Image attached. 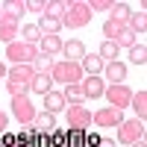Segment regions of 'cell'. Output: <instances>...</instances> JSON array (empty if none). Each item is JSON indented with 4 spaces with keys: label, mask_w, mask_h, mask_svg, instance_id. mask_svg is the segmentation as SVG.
I'll use <instances>...</instances> for the list:
<instances>
[{
    "label": "cell",
    "mask_w": 147,
    "mask_h": 147,
    "mask_svg": "<svg viewBox=\"0 0 147 147\" xmlns=\"http://www.w3.org/2000/svg\"><path fill=\"white\" fill-rule=\"evenodd\" d=\"M32 77H35L32 65H12V68L6 71V91H9L12 97H27Z\"/></svg>",
    "instance_id": "1"
},
{
    "label": "cell",
    "mask_w": 147,
    "mask_h": 147,
    "mask_svg": "<svg viewBox=\"0 0 147 147\" xmlns=\"http://www.w3.org/2000/svg\"><path fill=\"white\" fill-rule=\"evenodd\" d=\"M91 18H94V12L88 9L85 0H68V9H65V15L59 21H62V27H68V30H82V27L91 24Z\"/></svg>",
    "instance_id": "2"
},
{
    "label": "cell",
    "mask_w": 147,
    "mask_h": 147,
    "mask_svg": "<svg viewBox=\"0 0 147 147\" xmlns=\"http://www.w3.org/2000/svg\"><path fill=\"white\" fill-rule=\"evenodd\" d=\"M82 68L77 65V62H53V68H50V80H53V85L59 82V85H80L82 82Z\"/></svg>",
    "instance_id": "3"
},
{
    "label": "cell",
    "mask_w": 147,
    "mask_h": 147,
    "mask_svg": "<svg viewBox=\"0 0 147 147\" xmlns=\"http://www.w3.org/2000/svg\"><path fill=\"white\" fill-rule=\"evenodd\" d=\"M6 59L12 65H32L38 59V47L27 44V41H12V44H6Z\"/></svg>",
    "instance_id": "4"
},
{
    "label": "cell",
    "mask_w": 147,
    "mask_h": 147,
    "mask_svg": "<svg viewBox=\"0 0 147 147\" xmlns=\"http://www.w3.org/2000/svg\"><path fill=\"white\" fill-rule=\"evenodd\" d=\"M144 129H147L144 121H138V118H129V121H127V118H124V121H121V127H118V141L129 147V144H136V141L144 138Z\"/></svg>",
    "instance_id": "5"
},
{
    "label": "cell",
    "mask_w": 147,
    "mask_h": 147,
    "mask_svg": "<svg viewBox=\"0 0 147 147\" xmlns=\"http://www.w3.org/2000/svg\"><path fill=\"white\" fill-rule=\"evenodd\" d=\"M103 97H106V103L112 106V109L124 112V109L129 106V100H132V88H129L127 82H121V85H106Z\"/></svg>",
    "instance_id": "6"
},
{
    "label": "cell",
    "mask_w": 147,
    "mask_h": 147,
    "mask_svg": "<svg viewBox=\"0 0 147 147\" xmlns=\"http://www.w3.org/2000/svg\"><path fill=\"white\" fill-rule=\"evenodd\" d=\"M12 115H15V121L21 127H30L32 118L38 115V109H35V103L30 97H12Z\"/></svg>",
    "instance_id": "7"
},
{
    "label": "cell",
    "mask_w": 147,
    "mask_h": 147,
    "mask_svg": "<svg viewBox=\"0 0 147 147\" xmlns=\"http://www.w3.org/2000/svg\"><path fill=\"white\" fill-rule=\"evenodd\" d=\"M121 121H124V112H118V109H112V106H103V109H97V112L91 115V124L103 127V129H109V127L118 129Z\"/></svg>",
    "instance_id": "8"
},
{
    "label": "cell",
    "mask_w": 147,
    "mask_h": 147,
    "mask_svg": "<svg viewBox=\"0 0 147 147\" xmlns=\"http://www.w3.org/2000/svg\"><path fill=\"white\" fill-rule=\"evenodd\" d=\"M65 115H68V129H88L91 127V112L82 103L80 106H68Z\"/></svg>",
    "instance_id": "9"
},
{
    "label": "cell",
    "mask_w": 147,
    "mask_h": 147,
    "mask_svg": "<svg viewBox=\"0 0 147 147\" xmlns=\"http://www.w3.org/2000/svg\"><path fill=\"white\" fill-rule=\"evenodd\" d=\"M32 129L38 132V138L47 141V138H50L53 132L59 129V127H56V115H50V112H38V115L32 118Z\"/></svg>",
    "instance_id": "10"
},
{
    "label": "cell",
    "mask_w": 147,
    "mask_h": 147,
    "mask_svg": "<svg viewBox=\"0 0 147 147\" xmlns=\"http://www.w3.org/2000/svg\"><path fill=\"white\" fill-rule=\"evenodd\" d=\"M18 32H21V21L3 12V18H0V41H3V44L18 41Z\"/></svg>",
    "instance_id": "11"
},
{
    "label": "cell",
    "mask_w": 147,
    "mask_h": 147,
    "mask_svg": "<svg viewBox=\"0 0 147 147\" xmlns=\"http://www.w3.org/2000/svg\"><path fill=\"white\" fill-rule=\"evenodd\" d=\"M80 88H82V97H85V100H97V97H103L106 82H103V77H82Z\"/></svg>",
    "instance_id": "12"
},
{
    "label": "cell",
    "mask_w": 147,
    "mask_h": 147,
    "mask_svg": "<svg viewBox=\"0 0 147 147\" xmlns=\"http://www.w3.org/2000/svg\"><path fill=\"white\" fill-rule=\"evenodd\" d=\"M109 80V85H121L127 80V65L124 62H106L103 68V82Z\"/></svg>",
    "instance_id": "13"
},
{
    "label": "cell",
    "mask_w": 147,
    "mask_h": 147,
    "mask_svg": "<svg viewBox=\"0 0 147 147\" xmlns=\"http://www.w3.org/2000/svg\"><path fill=\"white\" fill-rule=\"evenodd\" d=\"M62 56H65V62H82V56H85V44L80 41V38H68L65 44H62Z\"/></svg>",
    "instance_id": "14"
},
{
    "label": "cell",
    "mask_w": 147,
    "mask_h": 147,
    "mask_svg": "<svg viewBox=\"0 0 147 147\" xmlns=\"http://www.w3.org/2000/svg\"><path fill=\"white\" fill-rule=\"evenodd\" d=\"M62 35H41V41H38V53L41 56H59V53H62Z\"/></svg>",
    "instance_id": "15"
},
{
    "label": "cell",
    "mask_w": 147,
    "mask_h": 147,
    "mask_svg": "<svg viewBox=\"0 0 147 147\" xmlns=\"http://www.w3.org/2000/svg\"><path fill=\"white\" fill-rule=\"evenodd\" d=\"M80 68H82V74H85V77H100V74H103V68H106V62H103V59L100 56H97V53H85L82 56V62H80Z\"/></svg>",
    "instance_id": "16"
},
{
    "label": "cell",
    "mask_w": 147,
    "mask_h": 147,
    "mask_svg": "<svg viewBox=\"0 0 147 147\" xmlns=\"http://www.w3.org/2000/svg\"><path fill=\"white\" fill-rule=\"evenodd\" d=\"M68 109V103H65V97H62V91H47L44 94V112H50V115H59V112H65Z\"/></svg>",
    "instance_id": "17"
},
{
    "label": "cell",
    "mask_w": 147,
    "mask_h": 147,
    "mask_svg": "<svg viewBox=\"0 0 147 147\" xmlns=\"http://www.w3.org/2000/svg\"><path fill=\"white\" fill-rule=\"evenodd\" d=\"M30 91L38 94V97H44L47 91H53V80H50V74H35L32 82H30Z\"/></svg>",
    "instance_id": "18"
},
{
    "label": "cell",
    "mask_w": 147,
    "mask_h": 147,
    "mask_svg": "<svg viewBox=\"0 0 147 147\" xmlns=\"http://www.w3.org/2000/svg\"><path fill=\"white\" fill-rule=\"evenodd\" d=\"M129 106L136 109V118H138V121H144V118H147V91H144V88L132 91V100H129Z\"/></svg>",
    "instance_id": "19"
},
{
    "label": "cell",
    "mask_w": 147,
    "mask_h": 147,
    "mask_svg": "<svg viewBox=\"0 0 147 147\" xmlns=\"http://www.w3.org/2000/svg\"><path fill=\"white\" fill-rule=\"evenodd\" d=\"M35 27L41 30V35H59V32H62V21H56V18H47V15H41V21L35 24Z\"/></svg>",
    "instance_id": "20"
},
{
    "label": "cell",
    "mask_w": 147,
    "mask_h": 147,
    "mask_svg": "<svg viewBox=\"0 0 147 147\" xmlns=\"http://www.w3.org/2000/svg\"><path fill=\"white\" fill-rule=\"evenodd\" d=\"M132 15V6L127 3H112V9H109V21H118V24H127Z\"/></svg>",
    "instance_id": "21"
},
{
    "label": "cell",
    "mask_w": 147,
    "mask_h": 147,
    "mask_svg": "<svg viewBox=\"0 0 147 147\" xmlns=\"http://www.w3.org/2000/svg\"><path fill=\"white\" fill-rule=\"evenodd\" d=\"M127 53H129V62H132V65H138V68H144V65H147V44L136 41Z\"/></svg>",
    "instance_id": "22"
},
{
    "label": "cell",
    "mask_w": 147,
    "mask_h": 147,
    "mask_svg": "<svg viewBox=\"0 0 147 147\" xmlns=\"http://www.w3.org/2000/svg\"><path fill=\"white\" fill-rule=\"evenodd\" d=\"M65 9H68V0H47V3H44V15L59 21L65 15Z\"/></svg>",
    "instance_id": "23"
},
{
    "label": "cell",
    "mask_w": 147,
    "mask_h": 147,
    "mask_svg": "<svg viewBox=\"0 0 147 147\" xmlns=\"http://www.w3.org/2000/svg\"><path fill=\"white\" fill-rule=\"evenodd\" d=\"M21 41L38 47V41H41V30L35 27V24H24V27H21Z\"/></svg>",
    "instance_id": "24"
},
{
    "label": "cell",
    "mask_w": 147,
    "mask_h": 147,
    "mask_svg": "<svg viewBox=\"0 0 147 147\" xmlns=\"http://www.w3.org/2000/svg\"><path fill=\"white\" fill-rule=\"evenodd\" d=\"M118 53H121L118 44H115V41H106V38H103V44H100V50H97V56H100L103 62H118Z\"/></svg>",
    "instance_id": "25"
},
{
    "label": "cell",
    "mask_w": 147,
    "mask_h": 147,
    "mask_svg": "<svg viewBox=\"0 0 147 147\" xmlns=\"http://www.w3.org/2000/svg\"><path fill=\"white\" fill-rule=\"evenodd\" d=\"M127 27L132 30V32H147V12H132L129 15V21H127Z\"/></svg>",
    "instance_id": "26"
},
{
    "label": "cell",
    "mask_w": 147,
    "mask_h": 147,
    "mask_svg": "<svg viewBox=\"0 0 147 147\" xmlns=\"http://www.w3.org/2000/svg\"><path fill=\"white\" fill-rule=\"evenodd\" d=\"M136 41H138V35L132 32L129 27H124V30H121V32L115 35V44H118V50H121V47H127V50H129V47L136 44Z\"/></svg>",
    "instance_id": "27"
},
{
    "label": "cell",
    "mask_w": 147,
    "mask_h": 147,
    "mask_svg": "<svg viewBox=\"0 0 147 147\" xmlns=\"http://www.w3.org/2000/svg\"><path fill=\"white\" fill-rule=\"evenodd\" d=\"M62 97H65V103H71V106H80V103L85 100L80 85H65V88H62Z\"/></svg>",
    "instance_id": "28"
},
{
    "label": "cell",
    "mask_w": 147,
    "mask_h": 147,
    "mask_svg": "<svg viewBox=\"0 0 147 147\" xmlns=\"http://www.w3.org/2000/svg\"><path fill=\"white\" fill-rule=\"evenodd\" d=\"M0 6H3V12H6V15H12V18H24V12H27V9H24V0H6V3H0Z\"/></svg>",
    "instance_id": "29"
},
{
    "label": "cell",
    "mask_w": 147,
    "mask_h": 147,
    "mask_svg": "<svg viewBox=\"0 0 147 147\" xmlns=\"http://www.w3.org/2000/svg\"><path fill=\"white\" fill-rule=\"evenodd\" d=\"M127 24H118V21H109L106 18V24H103V35H106V41H115V35L124 30Z\"/></svg>",
    "instance_id": "30"
},
{
    "label": "cell",
    "mask_w": 147,
    "mask_h": 147,
    "mask_svg": "<svg viewBox=\"0 0 147 147\" xmlns=\"http://www.w3.org/2000/svg\"><path fill=\"white\" fill-rule=\"evenodd\" d=\"M53 62H56V59H50V56H41V53H38V59L32 62V71H35V74H50Z\"/></svg>",
    "instance_id": "31"
},
{
    "label": "cell",
    "mask_w": 147,
    "mask_h": 147,
    "mask_svg": "<svg viewBox=\"0 0 147 147\" xmlns=\"http://www.w3.org/2000/svg\"><path fill=\"white\" fill-rule=\"evenodd\" d=\"M85 136H88V129H68V144L71 147H85Z\"/></svg>",
    "instance_id": "32"
},
{
    "label": "cell",
    "mask_w": 147,
    "mask_h": 147,
    "mask_svg": "<svg viewBox=\"0 0 147 147\" xmlns=\"http://www.w3.org/2000/svg\"><path fill=\"white\" fill-rule=\"evenodd\" d=\"M44 144H47V147H68V132H65V129H56Z\"/></svg>",
    "instance_id": "33"
},
{
    "label": "cell",
    "mask_w": 147,
    "mask_h": 147,
    "mask_svg": "<svg viewBox=\"0 0 147 147\" xmlns=\"http://www.w3.org/2000/svg\"><path fill=\"white\" fill-rule=\"evenodd\" d=\"M24 9L35 12V15H44V0H24Z\"/></svg>",
    "instance_id": "34"
},
{
    "label": "cell",
    "mask_w": 147,
    "mask_h": 147,
    "mask_svg": "<svg viewBox=\"0 0 147 147\" xmlns=\"http://www.w3.org/2000/svg\"><path fill=\"white\" fill-rule=\"evenodd\" d=\"M6 127H9V115L0 109V132H6Z\"/></svg>",
    "instance_id": "35"
},
{
    "label": "cell",
    "mask_w": 147,
    "mask_h": 147,
    "mask_svg": "<svg viewBox=\"0 0 147 147\" xmlns=\"http://www.w3.org/2000/svg\"><path fill=\"white\" fill-rule=\"evenodd\" d=\"M97 147H115V138H100V144Z\"/></svg>",
    "instance_id": "36"
},
{
    "label": "cell",
    "mask_w": 147,
    "mask_h": 147,
    "mask_svg": "<svg viewBox=\"0 0 147 147\" xmlns=\"http://www.w3.org/2000/svg\"><path fill=\"white\" fill-rule=\"evenodd\" d=\"M0 80H6V65L0 62Z\"/></svg>",
    "instance_id": "37"
},
{
    "label": "cell",
    "mask_w": 147,
    "mask_h": 147,
    "mask_svg": "<svg viewBox=\"0 0 147 147\" xmlns=\"http://www.w3.org/2000/svg\"><path fill=\"white\" fill-rule=\"evenodd\" d=\"M129 147H147V141L141 138V141H136V144H129Z\"/></svg>",
    "instance_id": "38"
},
{
    "label": "cell",
    "mask_w": 147,
    "mask_h": 147,
    "mask_svg": "<svg viewBox=\"0 0 147 147\" xmlns=\"http://www.w3.org/2000/svg\"><path fill=\"white\" fill-rule=\"evenodd\" d=\"M0 18H3V6H0Z\"/></svg>",
    "instance_id": "39"
},
{
    "label": "cell",
    "mask_w": 147,
    "mask_h": 147,
    "mask_svg": "<svg viewBox=\"0 0 147 147\" xmlns=\"http://www.w3.org/2000/svg\"><path fill=\"white\" fill-rule=\"evenodd\" d=\"M18 147H21V144H18Z\"/></svg>",
    "instance_id": "40"
}]
</instances>
